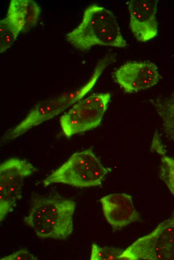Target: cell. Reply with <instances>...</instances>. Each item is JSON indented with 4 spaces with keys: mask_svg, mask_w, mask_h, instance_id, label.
I'll list each match as a JSON object with an SVG mask.
<instances>
[{
    "mask_svg": "<svg viewBox=\"0 0 174 260\" xmlns=\"http://www.w3.org/2000/svg\"><path fill=\"white\" fill-rule=\"evenodd\" d=\"M76 206L74 200L58 194L36 198L24 222L40 238L65 240L73 230Z\"/></svg>",
    "mask_w": 174,
    "mask_h": 260,
    "instance_id": "1",
    "label": "cell"
},
{
    "mask_svg": "<svg viewBox=\"0 0 174 260\" xmlns=\"http://www.w3.org/2000/svg\"><path fill=\"white\" fill-rule=\"evenodd\" d=\"M65 38L74 48L83 51L96 46H128L113 13L96 4L85 9L80 24Z\"/></svg>",
    "mask_w": 174,
    "mask_h": 260,
    "instance_id": "2",
    "label": "cell"
},
{
    "mask_svg": "<svg viewBox=\"0 0 174 260\" xmlns=\"http://www.w3.org/2000/svg\"><path fill=\"white\" fill-rule=\"evenodd\" d=\"M114 56L109 55L96 64L90 80L78 89L64 93L36 104L18 124L7 132L2 141L11 140L23 134L33 127L52 118L78 102L94 87L104 70L114 61Z\"/></svg>",
    "mask_w": 174,
    "mask_h": 260,
    "instance_id": "3",
    "label": "cell"
},
{
    "mask_svg": "<svg viewBox=\"0 0 174 260\" xmlns=\"http://www.w3.org/2000/svg\"><path fill=\"white\" fill-rule=\"evenodd\" d=\"M110 169L105 168L91 149L73 154L43 181L44 186L63 184L84 188L100 186Z\"/></svg>",
    "mask_w": 174,
    "mask_h": 260,
    "instance_id": "4",
    "label": "cell"
},
{
    "mask_svg": "<svg viewBox=\"0 0 174 260\" xmlns=\"http://www.w3.org/2000/svg\"><path fill=\"white\" fill-rule=\"evenodd\" d=\"M122 260H174V212L124 250Z\"/></svg>",
    "mask_w": 174,
    "mask_h": 260,
    "instance_id": "5",
    "label": "cell"
},
{
    "mask_svg": "<svg viewBox=\"0 0 174 260\" xmlns=\"http://www.w3.org/2000/svg\"><path fill=\"white\" fill-rule=\"evenodd\" d=\"M110 98L109 92L96 94L74 104L60 120L64 135L70 138L98 126Z\"/></svg>",
    "mask_w": 174,
    "mask_h": 260,
    "instance_id": "6",
    "label": "cell"
},
{
    "mask_svg": "<svg viewBox=\"0 0 174 260\" xmlns=\"http://www.w3.org/2000/svg\"><path fill=\"white\" fill-rule=\"evenodd\" d=\"M41 10L32 0H11L5 17L0 21V52L13 44L21 32H26L37 24Z\"/></svg>",
    "mask_w": 174,
    "mask_h": 260,
    "instance_id": "7",
    "label": "cell"
},
{
    "mask_svg": "<svg viewBox=\"0 0 174 260\" xmlns=\"http://www.w3.org/2000/svg\"><path fill=\"white\" fill-rule=\"evenodd\" d=\"M36 171L30 162L18 158H10L0 165V206L13 210L16 201L22 198L24 179Z\"/></svg>",
    "mask_w": 174,
    "mask_h": 260,
    "instance_id": "8",
    "label": "cell"
},
{
    "mask_svg": "<svg viewBox=\"0 0 174 260\" xmlns=\"http://www.w3.org/2000/svg\"><path fill=\"white\" fill-rule=\"evenodd\" d=\"M114 75L126 92H135L152 87L161 78L157 66L150 61L127 62L116 69Z\"/></svg>",
    "mask_w": 174,
    "mask_h": 260,
    "instance_id": "9",
    "label": "cell"
},
{
    "mask_svg": "<svg viewBox=\"0 0 174 260\" xmlns=\"http://www.w3.org/2000/svg\"><path fill=\"white\" fill-rule=\"evenodd\" d=\"M158 0H132L128 2L130 28L136 39L148 41L158 34Z\"/></svg>",
    "mask_w": 174,
    "mask_h": 260,
    "instance_id": "10",
    "label": "cell"
},
{
    "mask_svg": "<svg viewBox=\"0 0 174 260\" xmlns=\"http://www.w3.org/2000/svg\"><path fill=\"white\" fill-rule=\"evenodd\" d=\"M102 211L107 222L114 230H118L138 220L132 196L124 193H115L100 199Z\"/></svg>",
    "mask_w": 174,
    "mask_h": 260,
    "instance_id": "11",
    "label": "cell"
},
{
    "mask_svg": "<svg viewBox=\"0 0 174 260\" xmlns=\"http://www.w3.org/2000/svg\"><path fill=\"white\" fill-rule=\"evenodd\" d=\"M151 102L162 120L165 134L174 142V93L157 97Z\"/></svg>",
    "mask_w": 174,
    "mask_h": 260,
    "instance_id": "12",
    "label": "cell"
},
{
    "mask_svg": "<svg viewBox=\"0 0 174 260\" xmlns=\"http://www.w3.org/2000/svg\"><path fill=\"white\" fill-rule=\"evenodd\" d=\"M159 177L174 196V158L165 154L160 155Z\"/></svg>",
    "mask_w": 174,
    "mask_h": 260,
    "instance_id": "13",
    "label": "cell"
},
{
    "mask_svg": "<svg viewBox=\"0 0 174 260\" xmlns=\"http://www.w3.org/2000/svg\"><path fill=\"white\" fill-rule=\"evenodd\" d=\"M124 250L114 247L100 246L96 244L92 246L90 260H122Z\"/></svg>",
    "mask_w": 174,
    "mask_h": 260,
    "instance_id": "14",
    "label": "cell"
},
{
    "mask_svg": "<svg viewBox=\"0 0 174 260\" xmlns=\"http://www.w3.org/2000/svg\"><path fill=\"white\" fill-rule=\"evenodd\" d=\"M0 260H36L34 256L26 248H22L8 256L0 258Z\"/></svg>",
    "mask_w": 174,
    "mask_h": 260,
    "instance_id": "15",
    "label": "cell"
},
{
    "mask_svg": "<svg viewBox=\"0 0 174 260\" xmlns=\"http://www.w3.org/2000/svg\"><path fill=\"white\" fill-rule=\"evenodd\" d=\"M151 150L153 152L161 155L166 153V150L162 142L160 135L156 132L154 134L151 144Z\"/></svg>",
    "mask_w": 174,
    "mask_h": 260,
    "instance_id": "16",
    "label": "cell"
}]
</instances>
